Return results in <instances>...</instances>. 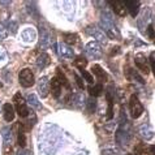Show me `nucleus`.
<instances>
[{
    "mask_svg": "<svg viewBox=\"0 0 155 155\" xmlns=\"http://www.w3.org/2000/svg\"><path fill=\"white\" fill-rule=\"evenodd\" d=\"M74 65L78 68V69H85V67L87 65V60H86L84 56H77L74 59Z\"/></svg>",
    "mask_w": 155,
    "mask_h": 155,
    "instance_id": "16",
    "label": "nucleus"
},
{
    "mask_svg": "<svg viewBox=\"0 0 155 155\" xmlns=\"http://www.w3.org/2000/svg\"><path fill=\"white\" fill-rule=\"evenodd\" d=\"M21 127V124H18ZM17 145L20 146V147H25L26 146V138H25V133H24V128L21 127L18 129V132H17Z\"/></svg>",
    "mask_w": 155,
    "mask_h": 155,
    "instance_id": "12",
    "label": "nucleus"
},
{
    "mask_svg": "<svg viewBox=\"0 0 155 155\" xmlns=\"http://www.w3.org/2000/svg\"><path fill=\"white\" fill-rule=\"evenodd\" d=\"M134 63H136V67L138 68V69L145 73V74H149L150 73V64L147 61V59H146V56H143L142 54H138L134 59Z\"/></svg>",
    "mask_w": 155,
    "mask_h": 155,
    "instance_id": "4",
    "label": "nucleus"
},
{
    "mask_svg": "<svg viewBox=\"0 0 155 155\" xmlns=\"http://www.w3.org/2000/svg\"><path fill=\"white\" fill-rule=\"evenodd\" d=\"M149 34H150V38H151V39H154V37H155V33H154V29H153V26H151V25H150V26H149Z\"/></svg>",
    "mask_w": 155,
    "mask_h": 155,
    "instance_id": "22",
    "label": "nucleus"
},
{
    "mask_svg": "<svg viewBox=\"0 0 155 155\" xmlns=\"http://www.w3.org/2000/svg\"><path fill=\"white\" fill-rule=\"evenodd\" d=\"M13 102H15V111L18 114L20 117H28L30 111L26 106V102H25L24 97L21 95V93H16L15 94V98H13Z\"/></svg>",
    "mask_w": 155,
    "mask_h": 155,
    "instance_id": "1",
    "label": "nucleus"
},
{
    "mask_svg": "<svg viewBox=\"0 0 155 155\" xmlns=\"http://www.w3.org/2000/svg\"><path fill=\"white\" fill-rule=\"evenodd\" d=\"M107 102H108V115H107V117H108V120H111L114 117V101L110 94H107Z\"/></svg>",
    "mask_w": 155,
    "mask_h": 155,
    "instance_id": "17",
    "label": "nucleus"
},
{
    "mask_svg": "<svg viewBox=\"0 0 155 155\" xmlns=\"http://www.w3.org/2000/svg\"><path fill=\"white\" fill-rule=\"evenodd\" d=\"M153 41H154V42H155V37H154V39H153Z\"/></svg>",
    "mask_w": 155,
    "mask_h": 155,
    "instance_id": "24",
    "label": "nucleus"
},
{
    "mask_svg": "<svg viewBox=\"0 0 155 155\" xmlns=\"http://www.w3.org/2000/svg\"><path fill=\"white\" fill-rule=\"evenodd\" d=\"M124 5L127 8V12L129 11L130 15L133 17H136L137 13H138V9H140V3L138 2H134V0H125L124 2Z\"/></svg>",
    "mask_w": 155,
    "mask_h": 155,
    "instance_id": "9",
    "label": "nucleus"
},
{
    "mask_svg": "<svg viewBox=\"0 0 155 155\" xmlns=\"http://www.w3.org/2000/svg\"><path fill=\"white\" fill-rule=\"evenodd\" d=\"M125 77H127L128 80H137V81H140L141 84L145 82L143 78H141L138 73H136V71L133 69V68H130V67L127 68V71H125Z\"/></svg>",
    "mask_w": 155,
    "mask_h": 155,
    "instance_id": "10",
    "label": "nucleus"
},
{
    "mask_svg": "<svg viewBox=\"0 0 155 155\" xmlns=\"http://www.w3.org/2000/svg\"><path fill=\"white\" fill-rule=\"evenodd\" d=\"M150 71H153V74L155 77V58L154 56L150 58Z\"/></svg>",
    "mask_w": 155,
    "mask_h": 155,
    "instance_id": "20",
    "label": "nucleus"
},
{
    "mask_svg": "<svg viewBox=\"0 0 155 155\" xmlns=\"http://www.w3.org/2000/svg\"><path fill=\"white\" fill-rule=\"evenodd\" d=\"M129 111H130V115H132L133 119L140 117L142 115V112H143V106L141 104L140 99L136 94H133L130 97V99H129Z\"/></svg>",
    "mask_w": 155,
    "mask_h": 155,
    "instance_id": "2",
    "label": "nucleus"
},
{
    "mask_svg": "<svg viewBox=\"0 0 155 155\" xmlns=\"http://www.w3.org/2000/svg\"><path fill=\"white\" fill-rule=\"evenodd\" d=\"M102 93H103V85L102 84H97V85H94V86H90L89 87V94L91 97L94 98H97V97H101L102 95Z\"/></svg>",
    "mask_w": 155,
    "mask_h": 155,
    "instance_id": "11",
    "label": "nucleus"
},
{
    "mask_svg": "<svg viewBox=\"0 0 155 155\" xmlns=\"http://www.w3.org/2000/svg\"><path fill=\"white\" fill-rule=\"evenodd\" d=\"M81 74H82V77H84L86 81H87L89 84H93V82H94V77L90 74L89 72H86L85 69H81Z\"/></svg>",
    "mask_w": 155,
    "mask_h": 155,
    "instance_id": "18",
    "label": "nucleus"
},
{
    "mask_svg": "<svg viewBox=\"0 0 155 155\" xmlns=\"http://www.w3.org/2000/svg\"><path fill=\"white\" fill-rule=\"evenodd\" d=\"M64 41L65 43H68L69 46H74L77 42H78V35L77 34H64Z\"/></svg>",
    "mask_w": 155,
    "mask_h": 155,
    "instance_id": "15",
    "label": "nucleus"
},
{
    "mask_svg": "<svg viewBox=\"0 0 155 155\" xmlns=\"http://www.w3.org/2000/svg\"><path fill=\"white\" fill-rule=\"evenodd\" d=\"M3 112H4V119L5 121L11 123L15 120V115H16V111H15V107L11 104V103H5L3 106Z\"/></svg>",
    "mask_w": 155,
    "mask_h": 155,
    "instance_id": "7",
    "label": "nucleus"
},
{
    "mask_svg": "<svg viewBox=\"0 0 155 155\" xmlns=\"http://www.w3.org/2000/svg\"><path fill=\"white\" fill-rule=\"evenodd\" d=\"M134 150H136L137 155H151L150 154V150H149V146H146L145 143H138L134 147Z\"/></svg>",
    "mask_w": 155,
    "mask_h": 155,
    "instance_id": "14",
    "label": "nucleus"
},
{
    "mask_svg": "<svg viewBox=\"0 0 155 155\" xmlns=\"http://www.w3.org/2000/svg\"><path fill=\"white\" fill-rule=\"evenodd\" d=\"M18 81L21 86H24V87H31L35 84V77H34V73L31 72V69L26 68V69H22L20 72Z\"/></svg>",
    "mask_w": 155,
    "mask_h": 155,
    "instance_id": "3",
    "label": "nucleus"
},
{
    "mask_svg": "<svg viewBox=\"0 0 155 155\" xmlns=\"http://www.w3.org/2000/svg\"><path fill=\"white\" fill-rule=\"evenodd\" d=\"M61 84H60V81L58 80V77L55 76L52 77V80L50 81V91L52 94V97L55 99H59L60 98V94H61Z\"/></svg>",
    "mask_w": 155,
    "mask_h": 155,
    "instance_id": "6",
    "label": "nucleus"
},
{
    "mask_svg": "<svg viewBox=\"0 0 155 155\" xmlns=\"http://www.w3.org/2000/svg\"><path fill=\"white\" fill-rule=\"evenodd\" d=\"M73 76H74V78H76V82H77V85H78V87L80 89H85V86H84V81H82V78H81L80 76H77L76 73H73Z\"/></svg>",
    "mask_w": 155,
    "mask_h": 155,
    "instance_id": "19",
    "label": "nucleus"
},
{
    "mask_svg": "<svg viewBox=\"0 0 155 155\" xmlns=\"http://www.w3.org/2000/svg\"><path fill=\"white\" fill-rule=\"evenodd\" d=\"M91 73L94 74V77L99 81V84L107 82V80H108V74H107V73L104 72V69H103L101 65H98V64H95V65L91 67Z\"/></svg>",
    "mask_w": 155,
    "mask_h": 155,
    "instance_id": "5",
    "label": "nucleus"
},
{
    "mask_svg": "<svg viewBox=\"0 0 155 155\" xmlns=\"http://www.w3.org/2000/svg\"><path fill=\"white\" fill-rule=\"evenodd\" d=\"M56 77H58V80L60 81L61 86H65L68 90H71V85H69V82H68L65 74H64V73L61 72V69H60V68H58V69H56Z\"/></svg>",
    "mask_w": 155,
    "mask_h": 155,
    "instance_id": "13",
    "label": "nucleus"
},
{
    "mask_svg": "<svg viewBox=\"0 0 155 155\" xmlns=\"http://www.w3.org/2000/svg\"><path fill=\"white\" fill-rule=\"evenodd\" d=\"M114 8V12L120 17L127 16V8L124 5V2H120V0H115V2H111Z\"/></svg>",
    "mask_w": 155,
    "mask_h": 155,
    "instance_id": "8",
    "label": "nucleus"
},
{
    "mask_svg": "<svg viewBox=\"0 0 155 155\" xmlns=\"http://www.w3.org/2000/svg\"><path fill=\"white\" fill-rule=\"evenodd\" d=\"M4 155H15L13 147H12V146H8V147L4 150Z\"/></svg>",
    "mask_w": 155,
    "mask_h": 155,
    "instance_id": "21",
    "label": "nucleus"
},
{
    "mask_svg": "<svg viewBox=\"0 0 155 155\" xmlns=\"http://www.w3.org/2000/svg\"><path fill=\"white\" fill-rule=\"evenodd\" d=\"M149 150H150V154L155 155V146H149Z\"/></svg>",
    "mask_w": 155,
    "mask_h": 155,
    "instance_id": "23",
    "label": "nucleus"
}]
</instances>
